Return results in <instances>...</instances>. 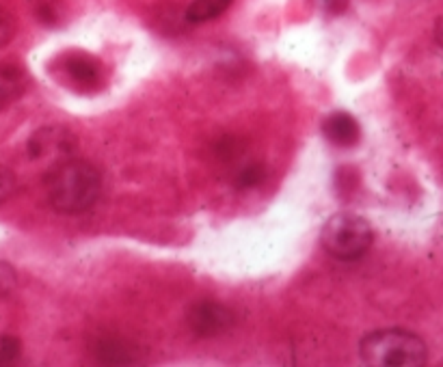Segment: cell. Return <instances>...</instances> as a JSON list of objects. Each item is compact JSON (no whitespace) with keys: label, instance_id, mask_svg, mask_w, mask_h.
<instances>
[{"label":"cell","instance_id":"6da1fadb","mask_svg":"<svg viewBox=\"0 0 443 367\" xmlns=\"http://www.w3.org/2000/svg\"><path fill=\"white\" fill-rule=\"evenodd\" d=\"M44 182L48 201L59 214H80L91 209L102 188L98 169L91 162L76 158L52 164Z\"/></svg>","mask_w":443,"mask_h":367},{"label":"cell","instance_id":"277c9868","mask_svg":"<svg viewBox=\"0 0 443 367\" xmlns=\"http://www.w3.org/2000/svg\"><path fill=\"white\" fill-rule=\"evenodd\" d=\"M59 67V78L65 86L74 89L78 93H91L96 91L100 82L104 80L102 74V65L100 61L89 55V52H80V50H69L61 57Z\"/></svg>","mask_w":443,"mask_h":367},{"label":"cell","instance_id":"d6986e66","mask_svg":"<svg viewBox=\"0 0 443 367\" xmlns=\"http://www.w3.org/2000/svg\"><path fill=\"white\" fill-rule=\"evenodd\" d=\"M435 35H437V46H441L443 41H441V17L437 20V24H435Z\"/></svg>","mask_w":443,"mask_h":367},{"label":"cell","instance_id":"3957f363","mask_svg":"<svg viewBox=\"0 0 443 367\" xmlns=\"http://www.w3.org/2000/svg\"><path fill=\"white\" fill-rule=\"evenodd\" d=\"M320 242L331 257L342 261H354L370 251L372 242H374V229L363 216L352 212H340L333 214L325 223Z\"/></svg>","mask_w":443,"mask_h":367},{"label":"cell","instance_id":"7a4b0ae2","mask_svg":"<svg viewBox=\"0 0 443 367\" xmlns=\"http://www.w3.org/2000/svg\"><path fill=\"white\" fill-rule=\"evenodd\" d=\"M359 357L368 367H422L428 363V346L402 328H381L359 344Z\"/></svg>","mask_w":443,"mask_h":367},{"label":"cell","instance_id":"ac0fdd59","mask_svg":"<svg viewBox=\"0 0 443 367\" xmlns=\"http://www.w3.org/2000/svg\"><path fill=\"white\" fill-rule=\"evenodd\" d=\"M320 5L329 11H342L344 5H346V0H320Z\"/></svg>","mask_w":443,"mask_h":367},{"label":"cell","instance_id":"5bb4252c","mask_svg":"<svg viewBox=\"0 0 443 367\" xmlns=\"http://www.w3.org/2000/svg\"><path fill=\"white\" fill-rule=\"evenodd\" d=\"M15 186H17V180L13 176V171L0 164V205H3L13 195Z\"/></svg>","mask_w":443,"mask_h":367},{"label":"cell","instance_id":"8992f818","mask_svg":"<svg viewBox=\"0 0 443 367\" xmlns=\"http://www.w3.org/2000/svg\"><path fill=\"white\" fill-rule=\"evenodd\" d=\"M186 320H188V326H190L192 333L197 337H206V339L221 337L236 324L234 311L225 305H221V303H215V301L197 303L188 311Z\"/></svg>","mask_w":443,"mask_h":367},{"label":"cell","instance_id":"7c38bea8","mask_svg":"<svg viewBox=\"0 0 443 367\" xmlns=\"http://www.w3.org/2000/svg\"><path fill=\"white\" fill-rule=\"evenodd\" d=\"M22 352V344L17 337L11 335H0V365L13 363Z\"/></svg>","mask_w":443,"mask_h":367},{"label":"cell","instance_id":"52a82bcc","mask_svg":"<svg viewBox=\"0 0 443 367\" xmlns=\"http://www.w3.org/2000/svg\"><path fill=\"white\" fill-rule=\"evenodd\" d=\"M323 134L335 147H354L361 141V126L348 113H331L323 121Z\"/></svg>","mask_w":443,"mask_h":367},{"label":"cell","instance_id":"2e32d148","mask_svg":"<svg viewBox=\"0 0 443 367\" xmlns=\"http://www.w3.org/2000/svg\"><path fill=\"white\" fill-rule=\"evenodd\" d=\"M217 153L221 158H238V141L236 138H223L217 147Z\"/></svg>","mask_w":443,"mask_h":367},{"label":"cell","instance_id":"ba28073f","mask_svg":"<svg viewBox=\"0 0 443 367\" xmlns=\"http://www.w3.org/2000/svg\"><path fill=\"white\" fill-rule=\"evenodd\" d=\"M28 86V76L22 67L3 65L0 67V111L7 109L20 97Z\"/></svg>","mask_w":443,"mask_h":367},{"label":"cell","instance_id":"9a60e30c","mask_svg":"<svg viewBox=\"0 0 443 367\" xmlns=\"http://www.w3.org/2000/svg\"><path fill=\"white\" fill-rule=\"evenodd\" d=\"M13 35H15L13 17L5 9H0V48H5L13 39Z\"/></svg>","mask_w":443,"mask_h":367},{"label":"cell","instance_id":"30bf717a","mask_svg":"<svg viewBox=\"0 0 443 367\" xmlns=\"http://www.w3.org/2000/svg\"><path fill=\"white\" fill-rule=\"evenodd\" d=\"M359 188V173L352 167H340L335 171V192L338 197H350Z\"/></svg>","mask_w":443,"mask_h":367},{"label":"cell","instance_id":"4fadbf2b","mask_svg":"<svg viewBox=\"0 0 443 367\" xmlns=\"http://www.w3.org/2000/svg\"><path fill=\"white\" fill-rule=\"evenodd\" d=\"M17 285V272L7 261H0V299H7V296L15 290Z\"/></svg>","mask_w":443,"mask_h":367},{"label":"cell","instance_id":"5b68a950","mask_svg":"<svg viewBox=\"0 0 443 367\" xmlns=\"http://www.w3.org/2000/svg\"><path fill=\"white\" fill-rule=\"evenodd\" d=\"M74 136L59 126H48L33 132L26 141V153L35 162H50L57 164L61 160L72 158L74 151Z\"/></svg>","mask_w":443,"mask_h":367},{"label":"cell","instance_id":"e0dca14e","mask_svg":"<svg viewBox=\"0 0 443 367\" xmlns=\"http://www.w3.org/2000/svg\"><path fill=\"white\" fill-rule=\"evenodd\" d=\"M37 15H39V20L44 24H55L57 22V15H55V11H52V7L48 3H42L37 7Z\"/></svg>","mask_w":443,"mask_h":367},{"label":"cell","instance_id":"9c48e42d","mask_svg":"<svg viewBox=\"0 0 443 367\" xmlns=\"http://www.w3.org/2000/svg\"><path fill=\"white\" fill-rule=\"evenodd\" d=\"M232 3L234 0H192L184 11V17L188 24H204L217 20L219 15H223L232 7Z\"/></svg>","mask_w":443,"mask_h":367},{"label":"cell","instance_id":"8fae6325","mask_svg":"<svg viewBox=\"0 0 443 367\" xmlns=\"http://www.w3.org/2000/svg\"><path fill=\"white\" fill-rule=\"evenodd\" d=\"M266 178V171L262 164H249V167H244L240 173H238V178H236V188H255L264 182Z\"/></svg>","mask_w":443,"mask_h":367}]
</instances>
